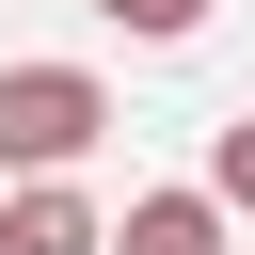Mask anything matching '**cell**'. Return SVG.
Returning <instances> with one entry per match:
<instances>
[{"mask_svg": "<svg viewBox=\"0 0 255 255\" xmlns=\"http://www.w3.org/2000/svg\"><path fill=\"white\" fill-rule=\"evenodd\" d=\"M96 255H223L207 191H128V223H96Z\"/></svg>", "mask_w": 255, "mask_h": 255, "instance_id": "cell-3", "label": "cell"}, {"mask_svg": "<svg viewBox=\"0 0 255 255\" xmlns=\"http://www.w3.org/2000/svg\"><path fill=\"white\" fill-rule=\"evenodd\" d=\"M207 207H223V223L255 207V112H223V143H207Z\"/></svg>", "mask_w": 255, "mask_h": 255, "instance_id": "cell-4", "label": "cell"}, {"mask_svg": "<svg viewBox=\"0 0 255 255\" xmlns=\"http://www.w3.org/2000/svg\"><path fill=\"white\" fill-rule=\"evenodd\" d=\"M96 16H112V32H143V48H191V32H207V0H96Z\"/></svg>", "mask_w": 255, "mask_h": 255, "instance_id": "cell-5", "label": "cell"}, {"mask_svg": "<svg viewBox=\"0 0 255 255\" xmlns=\"http://www.w3.org/2000/svg\"><path fill=\"white\" fill-rule=\"evenodd\" d=\"M0 255H96V191H80V175L0 191Z\"/></svg>", "mask_w": 255, "mask_h": 255, "instance_id": "cell-2", "label": "cell"}, {"mask_svg": "<svg viewBox=\"0 0 255 255\" xmlns=\"http://www.w3.org/2000/svg\"><path fill=\"white\" fill-rule=\"evenodd\" d=\"M96 128H112L96 64H0V191L80 175V159H96Z\"/></svg>", "mask_w": 255, "mask_h": 255, "instance_id": "cell-1", "label": "cell"}]
</instances>
